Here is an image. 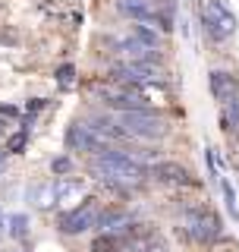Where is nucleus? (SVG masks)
<instances>
[{"mask_svg":"<svg viewBox=\"0 0 239 252\" xmlns=\"http://www.w3.org/2000/svg\"><path fill=\"white\" fill-rule=\"evenodd\" d=\"M3 129H6V123H3V117H0V136H3Z\"/></svg>","mask_w":239,"mask_h":252,"instance_id":"nucleus-20","label":"nucleus"},{"mask_svg":"<svg viewBox=\"0 0 239 252\" xmlns=\"http://www.w3.org/2000/svg\"><path fill=\"white\" fill-rule=\"evenodd\" d=\"M182 230L195 243H214L224 233V224H220V218L211 208H198L195 205V208H186V215H182Z\"/></svg>","mask_w":239,"mask_h":252,"instance_id":"nucleus-3","label":"nucleus"},{"mask_svg":"<svg viewBox=\"0 0 239 252\" xmlns=\"http://www.w3.org/2000/svg\"><path fill=\"white\" fill-rule=\"evenodd\" d=\"M66 148H73V152H76V148H79V152H94V155L107 152L104 139H101L91 126H85V123H73L66 129Z\"/></svg>","mask_w":239,"mask_h":252,"instance_id":"nucleus-7","label":"nucleus"},{"mask_svg":"<svg viewBox=\"0 0 239 252\" xmlns=\"http://www.w3.org/2000/svg\"><path fill=\"white\" fill-rule=\"evenodd\" d=\"M51 170L54 173H69V170H73V161H69V158H54V161H51Z\"/></svg>","mask_w":239,"mask_h":252,"instance_id":"nucleus-17","label":"nucleus"},{"mask_svg":"<svg viewBox=\"0 0 239 252\" xmlns=\"http://www.w3.org/2000/svg\"><path fill=\"white\" fill-rule=\"evenodd\" d=\"M132 38H135V41H142V44H148V47H154V51H157V44H161V35H157L154 29H148V26H135L132 29Z\"/></svg>","mask_w":239,"mask_h":252,"instance_id":"nucleus-12","label":"nucleus"},{"mask_svg":"<svg viewBox=\"0 0 239 252\" xmlns=\"http://www.w3.org/2000/svg\"><path fill=\"white\" fill-rule=\"evenodd\" d=\"M73 76H76V69L69 66V63H63V66L57 69V82H60V89H73Z\"/></svg>","mask_w":239,"mask_h":252,"instance_id":"nucleus-16","label":"nucleus"},{"mask_svg":"<svg viewBox=\"0 0 239 252\" xmlns=\"http://www.w3.org/2000/svg\"><path fill=\"white\" fill-rule=\"evenodd\" d=\"M151 177L157 183H167V186H195L198 180L189 173V167H182L179 161H157L154 167H148Z\"/></svg>","mask_w":239,"mask_h":252,"instance_id":"nucleus-8","label":"nucleus"},{"mask_svg":"<svg viewBox=\"0 0 239 252\" xmlns=\"http://www.w3.org/2000/svg\"><path fill=\"white\" fill-rule=\"evenodd\" d=\"M117 123L126 129V136H139V139H164L170 132V126L148 110H120Z\"/></svg>","mask_w":239,"mask_h":252,"instance_id":"nucleus-4","label":"nucleus"},{"mask_svg":"<svg viewBox=\"0 0 239 252\" xmlns=\"http://www.w3.org/2000/svg\"><path fill=\"white\" fill-rule=\"evenodd\" d=\"M44 104H47L44 98H31V104H29V114H38V110H41Z\"/></svg>","mask_w":239,"mask_h":252,"instance_id":"nucleus-18","label":"nucleus"},{"mask_svg":"<svg viewBox=\"0 0 239 252\" xmlns=\"http://www.w3.org/2000/svg\"><path fill=\"white\" fill-rule=\"evenodd\" d=\"M16 114H19L16 107H10V104H0V117H16Z\"/></svg>","mask_w":239,"mask_h":252,"instance_id":"nucleus-19","label":"nucleus"},{"mask_svg":"<svg viewBox=\"0 0 239 252\" xmlns=\"http://www.w3.org/2000/svg\"><path fill=\"white\" fill-rule=\"evenodd\" d=\"M220 189H224V205H227V211H230V218L239 224V208H236V189L230 186V183H220Z\"/></svg>","mask_w":239,"mask_h":252,"instance_id":"nucleus-13","label":"nucleus"},{"mask_svg":"<svg viewBox=\"0 0 239 252\" xmlns=\"http://www.w3.org/2000/svg\"><path fill=\"white\" fill-rule=\"evenodd\" d=\"M10 233L16 236V240H26L29 236V218L26 215H13L10 218Z\"/></svg>","mask_w":239,"mask_h":252,"instance_id":"nucleus-14","label":"nucleus"},{"mask_svg":"<svg viewBox=\"0 0 239 252\" xmlns=\"http://www.w3.org/2000/svg\"><path fill=\"white\" fill-rule=\"evenodd\" d=\"M26 142H29V129H19V132H13V136L6 139V152H10V155H19L22 148H26Z\"/></svg>","mask_w":239,"mask_h":252,"instance_id":"nucleus-15","label":"nucleus"},{"mask_svg":"<svg viewBox=\"0 0 239 252\" xmlns=\"http://www.w3.org/2000/svg\"><path fill=\"white\" fill-rule=\"evenodd\" d=\"M94 220H98V199H85L82 205H76V208L63 211L57 218V227L63 233H85L89 227H94Z\"/></svg>","mask_w":239,"mask_h":252,"instance_id":"nucleus-6","label":"nucleus"},{"mask_svg":"<svg viewBox=\"0 0 239 252\" xmlns=\"http://www.w3.org/2000/svg\"><path fill=\"white\" fill-rule=\"evenodd\" d=\"M0 167H3V152H0Z\"/></svg>","mask_w":239,"mask_h":252,"instance_id":"nucleus-21","label":"nucleus"},{"mask_svg":"<svg viewBox=\"0 0 239 252\" xmlns=\"http://www.w3.org/2000/svg\"><path fill=\"white\" fill-rule=\"evenodd\" d=\"M164 69L154 66V63H117L114 69H110V79H117V82H126V85H164Z\"/></svg>","mask_w":239,"mask_h":252,"instance_id":"nucleus-5","label":"nucleus"},{"mask_svg":"<svg viewBox=\"0 0 239 252\" xmlns=\"http://www.w3.org/2000/svg\"><path fill=\"white\" fill-rule=\"evenodd\" d=\"M198 16H202V26L214 41H224L236 32V16L227 10L224 0H198Z\"/></svg>","mask_w":239,"mask_h":252,"instance_id":"nucleus-2","label":"nucleus"},{"mask_svg":"<svg viewBox=\"0 0 239 252\" xmlns=\"http://www.w3.org/2000/svg\"><path fill=\"white\" fill-rule=\"evenodd\" d=\"M123 220H126V211L123 208H104V211H98L94 227H98V230H114V227L123 224Z\"/></svg>","mask_w":239,"mask_h":252,"instance_id":"nucleus-10","label":"nucleus"},{"mask_svg":"<svg viewBox=\"0 0 239 252\" xmlns=\"http://www.w3.org/2000/svg\"><path fill=\"white\" fill-rule=\"evenodd\" d=\"M54 192H57V202H73L82 195V183L79 180H60V183H54Z\"/></svg>","mask_w":239,"mask_h":252,"instance_id":"nucleus-11","label":"nucleus"},{"mask_svg":"<svg viewBox=\"0 0 239 252\" xmlns=\"http://www.w3.org/2000/svg\"><path fill=\"white\" fill-rule=\"evenodd\" d=\"M89 170L91 177H98L107 186H139L145 183V177H151V170L139 158H132L129 152H120V148H107V152L94 155Z\"/></svg>","mask_w":239,"mask_h":252,"instance_id":"nucleus-1","label":"nucleus"},{"mask_svg":"<svg viewBox=\"0 0 239 252\" xmlns=\"http://www.w3.org/2000/svg\"><path fill=\"white\" fill-rule=\"evenodd\" d=\"M233 82H236L233 73H224V69H214V73H211V94L220 101V104L230 98V92H233Z\"/></svg>","mask_w":239,"mask_h":252,"instance_id":"nucleus-9","label":"nucleus"}]
</instances>
